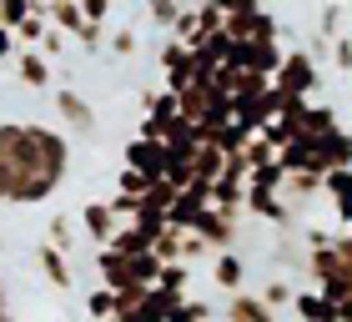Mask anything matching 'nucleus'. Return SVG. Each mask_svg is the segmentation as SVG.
<instances>
[{
	"label": "nucleus",
	"instance_id": "obj_1",
	"mask_svg": "<svg viewBox=\"0 0 352 322\" xmlns=\"http://www.w3.org/2000/svg\"><path fill=\"white\" fill-rule=\"evenodd\" d=\"M71 176V141L45 121H0V202L36 206L51 202Z\"/></svg>",
	"mask_w": 352,
	"mask_h": 322
},
{
	"label": "nucleus",
	"instance_id": "obj_2",
	"mask_svg": "<svg viewBox=\"0 0 352 322\" xmlns=\"http://www.w3.org/2000/svg\"><path fill=\"white\" fill-rule=\"evenodd\" d=\"M272 86H277L282 96H307L317 91V61H312V51H287V61L277 66V76H272Z\"/></svg>",
	"mask_w": 352,
	"mask_h": 322
},
{
	"label": "nucleus",
	"instance_id": "obj_3",
	"mask_svg": "<svg viewBox=\"0 0 352 322\" xmlns=\"http://www.w3.org/2000/svg\"><path fill=\"white\" fill-rule=\"evenodd\" d=\"M282 101H287V96H282L277 86H267V91H257V96H236V121H242L252 136H262L267 126L282 116Z\"/></svg>",
	"mask_w": 352,
	"mask_h": 322
},
{
	"label": "nucleus",
	"instance_id": "obj_4",
	"mask_svg": "<svg viewBox=\"0 0 352 322\" xmlns=\"http://www.w3.org/2000/svg\"><path fill=\"white\" fill-rule=\"evenodd\" d=\"M51 111L71 126L76 136H96V106H91L76 86H56V91H51Z\"/></svg>",
	"mask_w": 352,
	"mask_h": 322
},
{
	"label": "nucleus",
	"instance_id": "obj_5",
	"mask_svg": "<svg viewBox=\"0 0 352 322\" xmlns=\"http://www.w3.org/2000/svg\"><path fill=\"white\" fill-rule=\"evenodd\" d=\"M126 167H136L141 176H151V182H166V167H171V147L166 141H146V136H131L121 151Z\"/></svg>",
	"mask_w": 352,
	"mask_h": 322
},
{
	"label": "nucleus",
	"instance_id": "obj_6",
	"mask_svg": "<svg viewBox=\"0 0 352 322\" xmlns=\"http://www.w3.org/2000/svg\"><path fill=\"white\" fill-rule=\"evenodd\" d=\"M76 217H81L86 242H96V247H111V237H116V227H121L111 197H106V202H81V212H76Z\"/></svg>",
	"mask_w": 352,
	"mask_h": 322
},
{
	"label": "nucleus",
	"instance_id": "obj_7",
	"mask_svg": "<svg viewBox=\"0 0 352 322\" xmlns=\"http://www.w3.org/2000/svg\"><path fill=\"white\" fill-rule=\"evenodd\" d=\"M312 141V151H317V176H327V171H342L352 167V131H327V136H307Z\"/></svg>",
	"mask_w": 352,
	"mask_h": 322
},
{
	"label": "nucleus",
	"instance_id": "obj_8",
	"mask_svg": "<svg viewBox=\"0 0 352 322\" xmlns=\"http://www.w3.org/2000/svg\"><path fill=\"white\" fill-rule=\"evenodd\" d=\"M197 237H201L212 252H232L236 242H242V222L227 217V212H217V206H206V217L197 222Z\"/></svg>",
	"mask_w": 352,
	"mask_h": 322
},
{
	"label": "nucleus",
	"instance_id": "obj_9",
	"mask_svg": "<svg viewBox=\"0 0 352 322\" xmlns=\"http://www.w3.org/2000/svg\"><path fill=\"white\" fill-rule=\"evenodd\" d=\"M36 267H41V277L56 287V292H71L76 287V267H71V252H60V247H51V242H36Z\"/></svg>",
	"mask_w": 352,
	"mask_h": 322
},
{
	"label": "nucleus",
	"instance_id": "obj_10",
	"mask_svg": "<svg viewBox=\"0 0 352 322\" xmlns=\"http://www.w3.org/2000/svg\"><path fill=\"white\" fill-rule=\"evenodd\" d=\"M247 277H252V262H247V257L242 252H217L212 257V287H217V292H247Z\"/></svg>",
	"mask_w": 352,
	"mask_h": 322
},
{
	"label": "nucleus",
	"instance_id": "obj_11",
	"mask_svg": "<svg viewBox=\"0 0 352 322\" xmlns=\"http://www.w3.org/2000/svg\"><path fill=\"white\" fill-rule=\"evenodd\" d=\"M15 80H21L25 91H51L56 61L45 56V51H30V45H21V56H15Z\"/></svg>",
	"mask_w": 352,
	"mask_h": 322
},
{
	"label": "nucleus",
	"instance_id": "obj_12",
	"mask_svg": "<svg viewBox=\"0 0 352 322\" xmlns=\"http://www.w3.org/2000/svg\"><path fill=\"white\" fill-rule=\"evenodd\" d=\"M221 317L227 322H282V312H272L262 292H232L227 308H221Z\"/></svg>",
	"mask_w": 352,
	"mask_h": 322
},
{
	"label": "nucleus",
	"instance_id": "obj_13",
	"mask_svg": "<svg viewBox=\"0 0 352 322\" xmlns=\"http://www.w3.org/2000/svg\"><path fill=\"white\" fill-rule=\"evenodd\" d=\"M292 312H297V317H307V322H342V308H338V302H332L327 292H317V287H297Z\"/></svg>",
	"mask_w": 352,
	"mask_h": 322
},
{
	"label": "nucleus",
	"instance_id": "obj_14",
	"mask_svg": "<svg viewBox=\"0 0 352 322\" xmlns=\"http://www.w3.org/2000/svg\"><path fill=\"white\" fill-rule=\"evenodd\" d=\"M41 10L51 15V25H56V30H66L71 41L91 25V15L81 10V0H41Z\"/></svg>",
	"mask_w": 352,
	"mask_h": 322
},
{
	"label": "nucleus",
	"instance_id": "obj_15",
	"mask_svg": "<svg viewBox=\"0 0 352 322\" xmlns=\"http://www.w3.org/2000/svg\"><path fill=\"white\" fill-rule=\"evenodd\" d=\"M327 202H332V212H338L342 227H352V167L327 171Z\"/></svg>",
	"mask_w": 352,
	"mask_h": 322
},
{
	"label": "nucleus",
	"instance_id": "obj_16",
	"mask_svg": "<svg viewBox=\"0 0 352 322\" xmlns=\"http://www.w3.org/2000/svg\"><path fill=\"white\" fill-rule=\"evenodd\" d=\"M257 292H262V302H267L272 312H282V317H287V312H292V302H297V282H292V277H282V272H272V277L257 287Z\"/></svg>",
	"mask_w": 352,
	"mask_h": 322
},
{
	"label": "nucleus",
	"instance_id": "obj_17",
	"mask_svg": "<svg viewBox=\"0 0 352 322\" xmlns=\"http://www.w3.org/2000/svg\"><path fill=\"white\" fill-rule=\"evenodd\" d=\"M111 247L126 252V257H146V252H156V237L146 227H136V222H121L116 237H111Z\"/></svg>",
	"mask_w": 352,
	"mask_h": 322
},
{
	"label": "nucleus",
	"instance_id": "obj_18",
	"mask_svg": "<svg viewBox=\"0 0 352 322\" xmlns=\"http://www.w3.org/2000/svg\"><path fill=\"white\" fill-rule=\"evenodd\" d=\"M76 227H81V217H71V212H51V222H45V242H51V247H60V252H76V247H81Z\"/></svg>",
	"mask_w": 352,
	"mask_h": 322
},
{
	"label": "nucleus",
	"instance_id": "obj_19",
	"mask_svg": "<svg viewBox=\"0 0 352 322\" xmlns=\"http://www.w3.org/2000/svg\"><path fill=\"white\" fill-rule=\"evenodd\" d=\"M81 302H86V317H91V322H111V317H116V308H121L116 287H106V282H96Z\"/></svg>",
	"mask_w": 352,
	"mask_h": 322
},
{
	"label": "nucleus",
	"instance_id": "obj_20",
	"mask_svg": "<svg viewBox=\"0 0 352 322\" xmlns=\"http://www.w3.org/2000/svg\"><path fill=\"white\" fill-rule=\"evenodd\" d=\"M227 161H232V156L221 151L217 141H201V147H197V176L217 186V182H221V171H227Z\"/></svg>",
	"mask_w": 352,
	"mask_h": 322
},
{
	"label": "nucleus",
	"instance_id": "obj_21",
	"mask_svg": "<svg viewBox=\"0 0 352 322\" xmlns=\"http://www.w3.org/2000/svg\"><path fill=\"white\" fill-rule=\"evenodd\" d=\"M156 287L171 292L176 302H186V297H191V262H166L162 277H156Z\"/></svg>",
	"mask_w": 352,
	"mask_h": 322
},
{
	"label": "nucleus",
	"instance_id": "obj_22",
	"mask_svg": "<svg viewBox=\"0 0 352 322\" xmlns=\"http://www.w3.org/2000/svg\"><path fill=\"white\" fill-rule=\"evenodd\" d=\"M272 267H277V272L292 267V272H297V267H307V252H302L287 232H277V237H272Z\"/></svg>",
	"mask_w": 352,
	"mask_h": 322
},
{
	"label": "nucleus",
	"instance_id": "obj_23",
	"mask_svg": "<svg viewBox=\"0 0 352 322\" xmlns=\"http://www.w3.org/2000/svg\"><path fill=\"white\" fill-rule=\"evenodd\" d=\"M15 36H21V45H30V51H41V41L51 36V15H45L41 6H36V15H30V21L15 30Z\"/></svg>",
	"mask_w": 352,
	"mask_h": 322
},
{
	"label": "nucleus",
	"instance_id": "obj_24",
	"mask_svg": "<svg viewBox=\"0 0 352 322\" xmlns=\"http://www.w3.org/2000/svg\"><path fill=\"white\" fill-rule=\"evenodd\" d=\"M166 322H217V308H212V302H201V297H186L182 308H171Z\"/></svg>",
	"mask_w": 352,
	"mask_h": 322
},
{
	"label": "nucleus",
	"instance_id": "obj_25",
	"mask_svg": "<svg viewBox=\"0 0 352 322\" xmlns=\"http://www.w3.org/2000/svg\"><path fill=\"white\" fill-rule=\"evenodd\" d=\"M206 106H212V86H201V80H197V86H186V91H182V116L201 121V116H206Z\"/></svg>",
	"mask_w": 352,
	"mask_h": 322
},
{
	"label": "nucleus",
	"instance_id": "obj_26",
	"mask_svg": "<svg viewBox=\"0 0 352 322\" xmlns=\"http://www.w3.org/2000/svg\"><path fill=\"white\" fill-rule=\"evenodd\" d=\"M201 36H206V30H201V15H197V6L176 15V25H171V41H186V45H197Z\"/></svg>",
	"mask_w": 352,
	"mask_h": 322
},
{
	"label": "nucleus",
	"instance_id": "obj_27",
	"mask_svg": "<svg viewBox=\"0 0 352 322\" xmlns=\"http://www.w3.org/2000/svg\"><path fill=\"white\" fill-rule=\"evenodd\" d=\"M36 6L41 0H6V6H0V25H10V30H21L30 15H36Z\"/></svg>",
	"mask_w": 352,
	"mask_h": 322
},
{
	"label": "nucleus",
	"instance_id": "obj_28",
	"mask_svg": "<svg viewBox=\"0 0 352 322\" xmlns=\"http://www.w3.org/2000/svg\"><path fill=\"white\" fill-rule=\"evenodd\" d=\"M116 191H126V197H146V191H151V176H141L136 167H126V161H121V171H116Z\"/></svg>",
	"mask_w": 352,
	"mask_h": 322
},
{
	"label": "nucleus",
	"instance_id": "obj_29",
	"mask_svg": "<svg viewBox=\"0 0 352 322\" xmlns=\"http://www.w3.org/2000/svg\"><path fill=\"white\" fill-rule=\"evenodd\" d=\"M106 51L116 61H131L136 56V30L131 25H116V30H111V41H106Z\"/></svg>",
	"mask_w": 352,
	"mask_h": 322
},
{
	"label": "nucleus",
	"instance_id": "obj_30",
	"mask_svg": "<svg viewBox=\"0 0 352 322\" xmlns=\"http://www.w3.org/2000/svg\"><path fill=\"white\" fill-rule=\"evenodd\" d=\"M182 242H186L182 227H166L162 237H156V257H162V262H182Z\"/></svg>",
	"mask_w": 352,
	"mask_h": 322
},
{
	"label": "nucleus",
	"instance_id": "obj_31",
	"mask_svg": "<svg viewBox=\"0 0 352 322\" xmlns=\"http://www.w3.org/2000/svg\"><path fill=\"white\" fill-rule=\"evenodd\" d=\"M146 15H151V25H162L166 36H171V25H176V15H182V6H176V0H146Z\"/></svg>",
	"mask_w": 352,
	"mask_h": 322
},
{
	"label": "nucleus",
	"instance_id": "obj_32",
	"mask_svg": "<svg viewBox=\"0 0 352 322\" xmlns=\"http://www.w3.org/2000/svg\"><path fill=\"white\" fill-rule=\"evenodd\" d=\"M327 131H338V111L332 106H312L307 111V136H327Z\"/></svg>",
	"mask_w": 352,
	"mask_h": 322
},
{
	"label": "nucleus",
	"instance_id": "obj_33",
	"mask_svg": "<svg viewBox=\"0 0 352 322\" xmlns=\"http://www.w3.org/2000/svg\"><path fill=\"white\" fill-rule=\"evenodd\" d=\"M317 30H322V41H338V30H342V6H338V0H327V6H322Z\"/></svg>",
	"mask_w": 352,
	"mask_h": 322
},
{
	"label": "nucleus",
	"instance_id": "obj_34",
	"mask_svg": "<svg viewBox=\"0 0 352 322\" xmlns=\"http://www.w3.org/2000/svg\"><path fill=\"white\" fill-rule=\"evenodd\" d=\"M201 257H217L212 247H206V242L197 237V232H186V242H182V262H191V267H197L201 262Z\"/></svg>",
	"mask_w": 352,
	"mask_h": 322
},
{
	"label": "nucleus",
	"instance_id": "obj_35",
	"mask_svg": "<svg viewBox=\"0 0 352 322\" xmlns=\"http://www.w3.org/2000/svg\"><path fill=\"white\" fill-rule=\"evenodd\" d=\"M247 161H252V167H267V161H277V147H272L267 136H252V147H247Z\"/></svg>",
	"mask_w": 352,
	"mask_h": 322
},
{
	"label": "nucleus",
	"instance_id": "obj_36",
	"mask_svg": "<svg viewBox=\"0 0 352 322\" xmlns=\"http://www.w3.org/2000/svg\"><path fill=\"white\" fill-rule=\"evenodd\" d=\"M15 56H21V36L10 25H0V61H15Z\"/></svg>",
	"mask_w": 352,
	"mask_h": 322
},
{
	"label": "nucleus",
	"instance_id": "obj_37",
	"mask_svg": "<svg viewBox=\"0 0 352 322\" xmlns=\"http://www.w3.org/2000/svg\"><path fill=\"white\" fill-rule=\"evenodd\" d=\"M332 61H338V71H347V76H352V41H347V36L332 41Z\"/></svg>",
	"mask_w": 352,
	"mask_h": 322
},
{
	"label": "nucleus",
	"instance_id": "obj_38",
	"mask_svg": "<svg viewBox=\"0 0 352 322\" xmlns=\"http://www.w3.org/2000/svg\"><path fill=\"white\" fill-rule=\"evenodd\" d=\"M66 41H71V36H66V30H56V25H51V36H45V41H41V51H45V56H51V61H60V51H66Z\"/></svg>",
	"mask_w": 352,
	"mask_h": 322
},
{
	"label": "nucleus",
	"instance_id": "obj_39",
	"mask_svg": "<svg viewBox=\"0 0 352 322\" xmlns=\"http://www.w3.org/2000/svg\"><path fill=\"white\" fill-rule=\"evenodd\" d=\"M81 10L91 15V21H101V25H106V15H111V0H81Z\"/></svg>",
	"mask_w": 352,
	"mask_h": 322
},
{
	"label": "nucleus",
	"instance_id": "obj_40",
	"mask_svg": "<svg viewBox=\"0 0 352 322\" xmlns=\"http://www.w3.org/2000/svg\"><path fill=\"white\" fill-rule=\"evenodd\" d=\"M217 6H221V10H227V15H242V10H257V6H262V0H217Z\"/></svg>",
	"mask_w": 352,
	"mask_h": 322
},
{
	"label": "nucleus",
	"instance_id": "obj_41",
	"mask_svg": "<svg viewBox=\"0 0 352 322\" xmlns=\"http://www.w3.org/2000/svg\"><path fill=\"white\" fill-rule=\"evenodd\" d=\"M0 322H15V312H10V282L0 277Z\"/></svg>",
	"mask_w": 352,
	"mask_h": 322
},
{
	"label": "nucleus",
	"instance_id": "obj_42",
	"mask_svg": "<svg viewBox=\"0 0 352 322\" xmlns=\"http://www.w3.org/2000/svg\"><path fill=\"white\" fill-rule=\"evenodd\" d=\"M282 322H307V317H297V312H292V317H282Z\"/></svg>",
	"mask_w": 352,
	"mask_h": 322
},
{
	"label": "nucleus",
	"instance_id": "obj_43",
	"mask_svg": "<svg viewBox=\"0 0 352 322\" xmlns=\"http://www.w3.org/2000/svg\"><path fill=\"white\" fill-rule=\"evenodd\" d=\"M0 6H6V0H0Z\"/></svg>",
	"mask_w": 352,
	"mask_h": 322
}]
</instances>
